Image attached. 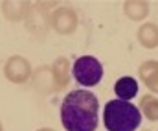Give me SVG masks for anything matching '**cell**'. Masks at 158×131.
Returning a JSON list of instances; mask_svg holds the SVG:
<instances>
[{"label":"cell","mask_w":158,"mask_h":131,"mask_svg":"<svg viewBox=\"0 0 158 131\" xmlns=\"http://www.w3.org/2000/svg\"><path fill=\"white\" fill-rule=\"evenodd\" d=\"M61 122L66 131H96L99 124V102L94 92L76 89L61 103Z\"/></svg>","instance_id":"cell-1"},{"label":"cell","mask_w":158,"mask_h":131,"mask_svg":"<svg viewBox=\"0 0 158 131\" xmlns=\"http://www.w3.org/2000/svg\"><path fill=\"white\" fill-rule=\"evenodd\" d=\"M103 124L107 131H136L142 124V113L125 100H110L103 109Z\"/></svg>","instance_id":"cell-2"},{"label":"cell","mask_w":158,"mask_h":131,"mask_svg":"<svg viewBox=\"0 0 158 131\" xmlns=\"http://www.w3.org/2000/svg\"><path fill=\"white\" fill-rule=\"evenodd\" d=\"M72 74L76 78L79 85H85V87H94L101 81L103 78V67L101 63L92 57V55H81L74 61V67H72Z\"/></svg>","instance_id":"cell-3"},{"label":"cell","mask_w":158,"mask_h":131,"mask_svg":"<svg viewBox=\"0 0 158 131\" xmlns=\"http://www.w3.org/2000/svg\"><path fill=\"white\" fill-rule=\"evenodd\" d=\"M4 74L9 81L13 83H26L31 76V65L30 61H26L22 55H13L6 61V67H4Z\"/></svg>","instance_id":"cell-4"},{"label":"cell","mask_w":158,"mask_h":131,"mask_svg":"<svg viewBox=\"0 0 158 131\" xmlns=\"http://www.w3.org/2000/svg\"><path fill=\"white\" fill-rule=\"evenodd\" d=\"M50 24L53 26V30L61 35H68L72 32H76L77 28V13L72 7H59L52 13Z\"/></svg>","instance_id":"cell-5"},{"label":"cell","mask_w":158,"mask_h":131,"mask_svg":"<svg viewBox=\"0 0 158 131\" xmlns=\"http://www.w3.org/2000/svg\"><path fill=\"white\" fill-rule=\"evenodd\" d=\"M140 80L145 83V87L153 92H158V61H145L138 68Z\"/></svg>","instance_id":"cell-6"},{"label":"cell","mask_w":158,"mask_h":131,"mask_svg":"<svg viewBox=\"0 0 158 131\" xmlns=\"http://www.w3.org/2000/svg\"><path fill=\"white\" fill-rule=\"evenodd\" d=\"M50 68H52L53 81H55V90H63V89L68 85V80H70V67H68V61H66L64 57H59L57 61H53V65H52Z\"/></svg>","instance_id":"cell-7"},{"label":"cell","mask_w":158,"mask_h":131,"mask_svg":"<svg viewBox=\"0 0 158 131\" xmlns=\"http://www.w3.org/2000/svg\"><path fill=\"white\" fill-rule=\"evenodd\" d=\"M114 92H116V96H118L119 100L129 102L131 98H134L138 94V83H136L134 78L123 76V78H119L118 81L114 83Z\"/></svg>","instance_id":"cell-8"},{"label":"cell","mask_w":158,"mask_h":131,"mask_svg":"<svg viewBox=\"0 0 158 131\" xmlns=\"http://www.w3.org/2000/svg\"><path fill=\"white\" fill-rule=\"evenodd\" d=\"M138 41L145 48H155L158 46V26L153 22H145L138 30Z\"/></svg>","instance_id":"cell-9"},{"label":"cell","mask_w":158,"mask_h":131,"mask_svg":"<svg viewBox=\"0 0 158 131\" xmlns=\"http://www.w3.org/2000/svg\"><path fill=\"white\" fill-rule=\"evenodd\" d=\"M33 83L35 87L42 90V92H52L55 90V81H53V76H52V68L50 67H44L39 68L35 74H33Z\"/></svg>","instance_id":"cell-10"},{"label":"cell","mask_w":158,"mask_h":131,"mask_svg":"<svg viewBox=\"0 0 158 131\" xmlns=\"http://www.w3.org/2000/svg\"><path fill=\"white\" fill-rule=\"evenodd\" d=\"M123 9H125V15H127L131 20H142V19H145L147 13H149V4H147V2L132 0V2H125V4H123Z\"/></svg>","instance_id":"cell-11"},{"label":"cell","mask_w":158,"mask_h":131,"mask_svg":"<svg viewBox=\"0 0 158 131\" xmlns=\"http://www.w3.org/2000/svg\"><path fill=\"white\" fill-rule=\"evenodd\" d=\"M30 6L26 2H6L4 4V15L11 20H20L28 15Z\"/></svg>","instance_id":"cell-12"},{"label":"cell","mask_w":158,"mask_h":131,"mask_svg":"<svg viewBox=\"0 0 158 131\" xmlns=\"http://www.w3.org/2000/svg\"><path fill=\"white\" fill-rule=\"evenodd\" d=\"M140 109H142V113L145 115L147 120H151V122H156L158 120V100L155 96L145 94L140 100Z\"/></svg>","instance_id":"cell-13"},{"label":"cell","mask_w":158,"mask_h":131,"mask_svg":"<svg viewBox=\"0 0 158 131\" xmlns=\"http://www.w3.org/2000/svg\"><path fill=\"white\" fill-rule=\"evenodd\" d=\"M37 131H53V129H50V128H42V129H37Z\"/></svg>","instance_id":"cell-14"},{"label":"cell","mask_w":158,"mask_h":131,"mask_svg":"<svg viewBox=\"0 0 158 131\" xmlns=\"http://www.w3.org/2000/svg\"><path fill=\"white\" fill-rule=\"evenodd\" d=\"M0 131H4V129H2V122H0Z\"/></svg>","instance_id":"cell-15"},{"label":"cell","mask_w":158,"mask_h":131,"mask_svg":"<svg viewBox=\"0 0 158 131\" xmlns=\"http://www.w3.org/2000/svg\"><path fill=\"white\" fill-rule=\"evenodd\" d=\"M145 131H149V129H145Z\"/></svg>","instance_id":"cell-16"}]
</instances>
